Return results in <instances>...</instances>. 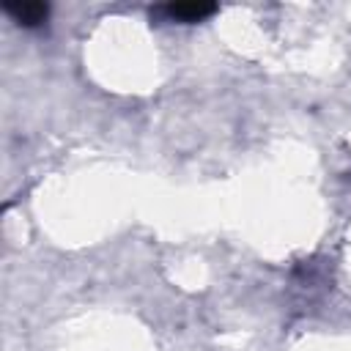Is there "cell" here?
<instances>
[{"label": "cell", "mask_w": 351, "mask_h": 351, "mask_svg": "<svg viewBox=\"0 0 351 351\" xmlns=\"http://www.w3.org/2000/svg\"><path fill=\"white\" fill-rule=\"evenodd\" d=\"M3 11L22 27H41L49 16V5L38 0H5Z\"/></svg>", "instance_id": "7a4b0ae2"}, {"label": "cell", "mask_w": 351, "mask_h": 351, "mask_svg": "<svg viewBox=\"0 0 351 351\" xmlns=\"http://www.w3.org/2000/svg\"><path fill=\"white\" fill-rule=\"evenodd\" d=\"M151 14H159V16H165L167 22H203V19H208L211 14H217V5H214V3H203V0H186V3H167V5H159V8H154Z\"/></svg>", "instance_id": "6da1fadb"}]
</instances>
